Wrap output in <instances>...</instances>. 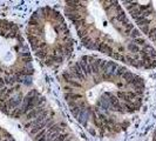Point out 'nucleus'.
I'll return each mask as SVG.
<instances>
[{
  "label": "nucleus",
  "instance_id": "1",
  "mask_svg": "<svg viewBox=\"0 0 156 141\" xmlns=\"http://www.w3.org/2000/svg\"><path fill=\"white\" fill-rule=\"evenodd\" d=\"M59 81L72 115L99 139H113L127 131L146 95V82L139 74L92 55L69 65Z\"/></svg>",
  "mask_w": 156,
  "mask_h": 141
},
{
  "label": "nucleus",
  "instance_id": "2",
  "mask_svg": "<svg viewBox=\"0 0 156 141\" xmlns=\"http://www.w3.org/2000/svg\"><path fill=\"white\" fill-rule=\"evenodd\" d=\"M65 16L88 49L136 70L156 67V49L119 1H67Z\"/></svg>",
  "mask_w": 156,
  "mask_h": 141
},
{
  "label": "nucleus",
  "instance_id": "3",
  "mask_svg": "<svg viewBox=\"0 0 156 141\" xmlns=\"http://www.w3.org/2000/svg\"><path fill=\"white\" fill-rule=\"evenodd\" d=\"M0 141H81L66 119L32 86L0 100Z\"/></svg>",
  "mask_w": 156,
  "mask_h": 141
},
{
  "label": "nucleus",
  "instance_id": "4",
  "mask_svg": "<svg viewBox=\"0 0 156 141\" xmlns=\"http://www.w3.org/2000/svg\"><path fill=\"white\" fill-rule=\"evenodd\" d=\"M26 40L32 54L49 68L62 66L74 51L68 24L59 11L49 6L34 11L26 27Z\"/></svg>",
  "mask_w": 156,
  "mask_h": 141
},
{
  "label": "nucleus",
  "instance_id": "5",
  "mask_svg": "<svg viewBox=\"0 0 156 141\" xmlns=\"http://www.w3.org/2000/svg\"><path fill=\"white\" fill-rule=\"evenodd\" d=\"M34 61L27 40L16 23L0 19V88L33 86Z\"/></svg>",
  "mask_w": 156,
  "mask_h": 141
},
{
  "label": "nucleus",
  "instance_id": "6",
  "mask_svg": "<svg viewBox=\"0 0 156 141\" xmlns=\"http://www.w3.org/2000/svg\"><path fill=\"white\" fill-rule=\"evenodd\" d=\"M126 11L156 49V1H123Z\"/></svg>",
  "mask_w": 156,
  "mask_h": 141
}]
</instances>
